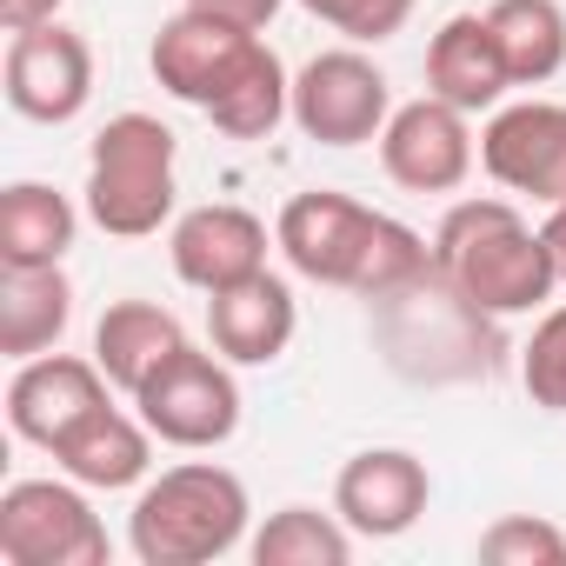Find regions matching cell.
<instances>
[{
	"label": "cell",
	"mask_w": 566,
	"mask_h": 566,
	"mask_svg": "<svg viewBox=\"0 0 566 566\" xmlns=\"http://www.w3.org/2000/svg\"><path fill=\"white\" fill-rule=\"evenodd\" d=\"M273 247L287 253V266L314 287H340V294H360V301H380L407 280L433 273V240L413 233L407 220L354 200V193H334V187H307L280 207L273 220Z\"/></svg>",
	"instance_id": "6da1fadb"
},
{
	"label": "cell",
	"mask_w": 566,
	"mask_h": 566,
	"mask_svg": "<svg viewBox=\"0 0 566 566\" xmlns=\"http://www.w3.org/2000/svg\"><path fill=\"white\" fill-rule=\"evenodd\" d=\"M433 273L460 301H473L493 321L513 314H546L553 287H559V266L546 233L500 193L486 200H453L433 227Z\"/></svg>",
	"instance_id": "7a4b0ae2"
},
{
	"label": "cell",
	"mask_w": 566,
	"mask_h": 566,
	"mask_svg": "<svg viewBox=\"0 0 566 566\" xmlns=\"http://www.w3.org/2000/svg\"><path fill=\"white\" fill-rule=\"evenodd\" d=\"M247 480L220 460H180L140 486L127 513V546L140 566H207L247 539Z\"/></svg>",
	"instance_id": "3957f363"
},
{
	"label": "cell",
	"mask_w": 566,
	"mask_h": 566,
	"mask_svg": "<svg viewBox=\"0 0 566 566\" xmlns=\"http://www.w3.org/2000/svg\"><path fill=\"white\" fill-rule=\"evenodd\" d=\"M374 340L394 374L447 387V380H486L500 367V334L493 314L460 301L440 273H420L407 287L374 301Z\"/></svg>",
	"instance_id": "277c9868"
},
{
	"label": "cell",
	"mask_w": 566,
	"mask_h": 566,
	"mask_svg": "<svg viewBox=\"0 0 566 566\" xmlns=\"http://www.w3.org/2000/svg\"><path fill=\"white\" fill-rule=\"evenodd\" d=\"M180 140L154 114H114L87 147V220L114 240H147L174 220Z\"/></svg>",
	"instance_id": "5b68a950"
},
{
	"label": "cell",
	"mask_w": 566,
	"mask_h": 566,
	"mask_svg": "<svg viewBox=\"0 0 566 566\" xmlns=\"http://www.w3.org/2000/svg\"><path fill=\"white\" fill-rule=\"evenodd\" d=\"M134 413L154 427L160 447H180V453H213L240 433V380H233V360L220 354H200L193 340L134 394Z\"/></svg>",
	"instance_id": "8992f818"
},
{
	"label": "cell",
	"mask_w": 566,
	"mask_h": 566,
	"mask_svg": "<svg viewBox=\"0 0 566 566\" xmlns=\"http://www.w3.org/2000/svg\"><path fill=\"white\" fill-rule=\"evenodd\" d=\"M107 526L81 480H14L0 493V559L8 566H107Z\"/></svg>",
	"instance_id": "52a82bcc"
},
{
	"label": "cell",
	"mask_w": 566,
	"mask_h": 566,
	"mask_svg": "<svg viewBox=\"0 0 566 566\" xmlns=\"http://www.w3.org/2000/svg\"><path fill=\"white\" fill-rule=\"evenodd\" d=\"M260 54H266L260 28H240V21H220V14H200V8H180L174 21H160V34L147 48V67H154V81L174 101L213 114L260 67Z\"/></svg>",
	"instance_id": "ba28073f"
},
{
	"label": "cell",
	"mask_w": 566,
	"mask_h": 566,
	"mask_svg": "<svg viewBox=\"0 0 566 566\" xmlns=\"http://www.w3.org/2000/svg\"><path fill=\"white\" fill-rule=\"evenodd\" d=\"M394 120L387 74L360 48H327L294 74V127L314 147H367Z\"/></svg>",
	"instance_id": "9c48e42d"
},
{
	"label": "cell",
	"mask_w": 566,
	"mask_h": 566,
	"mask_svg": "<svg viewBox=\"0 0 566 566\" xmlns=\"http://www.w3.org/2000/svg\"><path fill=\"white\" fill-rule=\"evenodd\" d=\"M480 167L493 187L559 207L566 200V101H500L480 127Z\"/></svg>",
	"instance_id": "30bf717a"
},
{
	"label": "cell",
	"mask_w": 566,
	"mask_h": 566,
	"mask_svg": "<svg viewBox=\"0 0 566 566\" xmlns=\"http://www.w3.org/2000/svg\"><path fill=\"white\" fill-rule=\"evenodd\" d=\"M473 114L447 107L440 94H420L407 107H394V120L380 127V167L394 187L407 193H460L467 174L480 167V140L467 127Z\"/></svg>",
	"instance_id": "8fae6325"
},
{
	"label": "cell",
	"mask_w": 566,
	"mask_h": 566,
	"mask_svg": "<svg viewBox=\"0 0 566 566\" xmlns=\"http://www.w3.org/2000/svg\"><path fill=\"white\" fill-rule=\"evenodd\" d=\"M0 81H8V107L21 120L67 127L94 101V48H87V34H74L61 21L28 28V34L8 41V67H0Z\"/></svg>",
	"instance_id": "7c38bea8"
},
{
	"label": "cell",
	"mask_w": 566,
	"mask_h": 566,
	"mask_svg": "<svg viewBox=\"0 0 566 566\" xmlns=\"http://www.w3.org/2000/svg\"><path fill=\"white\" fill-rule=\"evenodd\" d=\"M114 380L101 374V360L87 354H34V360H14V380H8V427L14 440L28 447H61L94 407H107Z\"/></svg>",
	"instance_id": "4fadbf2b"
},
{
	"label": "cell",
	"mask_w": 566,
	"mask_h": 566,
	"mask_svg": "<svg viewBox=\"0 0 566 566\" xmlns=\"http://www.w3.org/2000/svg\"><path fill=\"white\" fill-rule=\"evenodd\" d=\"M266 240L273 233H266L260 213H247L233 200H207V207L174 220L167 260H174V273L193 294H227V287H240V280L266 273Z\"/></svg>",
	"instance_id": "5bb4252c"
},
{
	"label": "cell",
	"mask_w": 566,
	"mask_h": 566,
	"mask_svg": "<svg viewBox=\"0 0 566 566\" xmlns=\"http://www.w3.org/2000/svg\"><path fill=\"white\" fill-rule=\"evenodd\" d=\"M427 500H433V473L407 447H367L334 480V513L360 539H400L407 526H420Z\"/></svg>",
	"instance_id": "9a60e30c"
},
{
	"label": "cell",
	"mask_w": 566,
	"mask_h": 566,
	"mask_svg": "<svg viewBox=\"0 0 566 566\" xmlns=\"http://www.w3.org/2000/svg\"><path fill=\"white\" fill-rule=\"evenodd\" d=\"M294 327H301V307H294V287L280 273H253L227 294H207L213 354L233 367H273L294 347Z\"/></svg>",
	"instance_id": "2e32d148"
},
{
	"label": "cell",
	"mask_w": 566,
	"mask_h": 566,
	"mask_svg": "<svg viewBox=\"0 0 566 566\" xmlns=\"http://www.w3.org/2000/svg\"><path fill=\"white\" fill-rule=\"evenodd\" d=\"M506 87H513V74L493 41V21L486 14L440 21V34L427 41V94H440L460 114H493L506 101Z\"/></svg>",
	"instance_id": "e0dca14e"
},
{
	"label": "cell",
	"mask_w": 566,
	"mask_h": 566,
	"mask_svg": "<svg viewBox=\"0 0 566 566\" xmlns=\"http://www.w3.org/2000/svg\"><path fill=\"white\" fill-rule=\"evenodd\" d=\"M54 467L67 480H81L87 493H120V486H140L147 467H154V427L127 407H94L61 447H54Z\"/></svg>",
	"instance_id": "ac0fdd59"
},
{
	"label": "cell",
	"mask_w": 566,
	"mask_h": 566,
	"mask_svg": "<svg viewBox=\"0 0 566 566\" xmlns=\"http://www.w3.org/2000/svg\"><path fill=\"white\" fill-rule=\"evenodd\" d=\"M187 347V327L167 314V307H154V301H114L107 314H101V327H94V360H101V374L114 380V394H140L174 354Z\"/></svg>",
	"instance_id": "d6986e66"
},
{
	"label": "cell",
	"mask_w": 566,
	"mask_h": 566,
	"mask_svg": "<svg viewBox=\"0 0 566 566\" xmlns=\"http://www.w3.org/2000/svg\"><path fill=\"white\" fill-rule=\"evenodd\" d=\"M74 321V280L61 266H0V354H54Z\"/></svg>",
	"instance_id": "ffe728a7"
},
{
	"label": "cell",
	"mask_w": 566,
	"mask_h": 566,
	"mask_svg": "<svg viewBox=\"0 0 566 566\" xmlns=\"http://www.w3.org/2000/svg\"><path fill=\"white\" fill-rule=\"evenodd\" d=\"M81 233V213L48 180H14L0 193V266H61Z\"/></svg>",
	"instance_id": "44dd1931"
},
{
	"label": "cell",
	"mask_w": 566,
	"mask_h": 566,
	"mask_svg": "<svg viewBox=\"0 0 566 566\" xmlns=\"http://www.w3.org/2000/svg\"><path fill=\"white\" fill-rule=\"evenodd\" d=\"M486 21H493L513 87H546L566 67V8L559 0H493Z\"/></svg>",
	"instance_id": "7402d4cb"
},
{
	"label": "cell",
	"mask_w": 566,
	"mask_h": 566,
	"mask_svg": "<svg viewBox=\"0 0 566 566\" xmlns=\"http://www.w3.org/2000/svg\"><path fill=\"white\" fill-rule=\"evenodd\" d=\"M354 526L340 513H321V506H280L266 513V526L247 539L253 566H347L354 559Z\"/></svg>",
	"instance_id": "603a6c76"
},
{
	"label": "cell",
	"mask_w": 566,
	"mask_h": 566,
	"mask_svg": "<svg viewBox=\"0 0 566 566\" xmlns=\"http://www.w3.org/2000/svg\"><path fill=\"white\" fill-rule=\"evenodd\" d=\"M480 559L486 566H566V533L539 513H500L480 533Z\"/></svg>",
	"instance_id": "cb8c5ba5"
},
{
	"label": "cell",
	"mask_w": 566,
	"mask_h": 566,
	"mask_svg": "<svg viewBox=\"0 0 566 566\" xmlns=\"http://www.w3.org/2000/svg\"><path fill=\"white\" fill-rule=\"evenodd\" d=\"M520 387H526L533 407L566 420V307H546L533 340L520 347Z\"/></svg>",
	"instance_id": "d4e9b609"
},
{
	"label": "cell",
	"mask_w": 566,
	"mask_h": 566,
	"mask_svg": "<svg viewBox=\"0 0 566 566\" xmlns=\"http://www.w3.org/2000/svg\"><path fill=\"white\" fill-rule=\"evenodd\" d=\"M301 8H307L321 28L347 34L354 48H380V41H394V34L413 21L420 0H301Z\"/></svg>",
	"instance_id": "484cf974"
},
{
	"label": "cell",
	"mask_w": 566,
	"mask_h": 566,
	"mask_svg": "<svg viewBox=\"0 0 566 566\" xmlns=\"http://www.w3.org/2000/svg\"><path fill=\"white\" fill-rule=\"evenodd\" d=\"M187 8L220 14V21H240V28H260V34H266V21L287 8V0H187Z\"/></svg>",
	"instance_id": "4316f807"
},
{
	"label": "cell",
	"mask_w": 566,
	"mask_h": 566,
	"mask_svg": "<svg viewBox=\"0 0 566 566\" xmlns=\"http://www.w3.org/2000/svg\"><path fill=\"white\" fill-rule=\"evenodd\" d=\"M61 8H67V0H0V28H8V34H28V28L61 21Z\"/></svg>",
	"instance_id": "83f0119b"
},
{
	"label": "cell",
	"mask_w": 566,
	"mask_h": 566,
	"mask_svg": "<svg viewBox=\"0 0 566 566\" xmlns=\"http://www.w3.org/2000/svg\"><path fill=\"white\" fill-rule=\"evenodd\" d=\"M546 247H553V266H559V287H566V200L559 207H546Z\"/></svg>",
	"instance_id": "f1b7e54d"
}]
</instances>
